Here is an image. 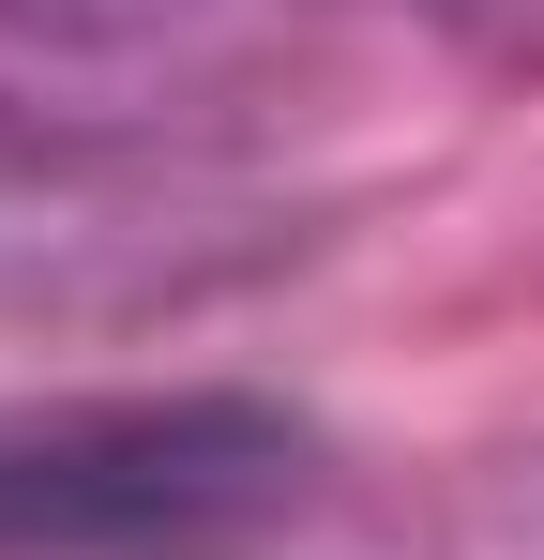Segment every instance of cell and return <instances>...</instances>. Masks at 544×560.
Here are the masks:
<instances>
[{
    "instance_id": "6da1fadb",
    "label": "cell",
    "mask_w": 544,
    "mask_h": 560,
    "mask_svg": "<svg viewBox=\"0 0 544 560\" xmlns=\"http://www.w3.org/2000/svg\"><path fill=\"white\" fill-rule=\"evenodd\" d=\"M303 485V424L258 394H91L0 424V560L197 546Z\"/></svg>"
},
{
    "instance_id": "7a4b0ae2",
    "label": "cell",
    "mask_w": 544,
    "mask_h": 560,
    "mask_svg": "<svg viewBox=\"0 0 544 560\" xmlns=\"http://www.w3.org/2000/svg\"><path fill=\"white\" fill-rule=\"evenodd\" d=\"M152 15H181V0H0V31H46V46H121Z\"/></svg>"
}]
</instances>
